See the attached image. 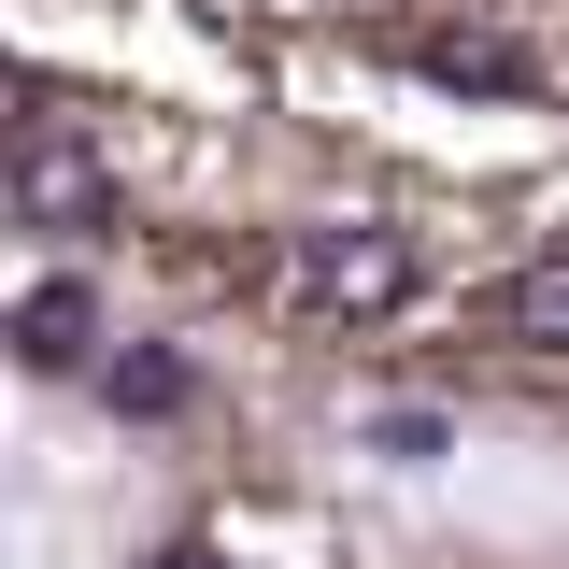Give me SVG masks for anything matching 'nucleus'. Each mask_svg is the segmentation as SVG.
<instances>
[{
    "label": "nucleus",
    "mask_w": 569,
    "mask_h": 569,
    "mask_svg": "<svg viewBox=\"0 0 569 569\" xmlns=\"http://www.w3.org/2000/svg\"><path fill=\"white\" fill-rule=\"evenodd\" d=\"M284 284H299V313H328V328H385V313L413 299V228L328 213V228L284 242Z\"/></svg>",
    "instance_id": "1"
},
{
    "label": "nucleus",
    "mask_w": 569,
    "mask_h": 569,
    "mask_svg": "<svg viewBox=\"0 0 569 569\" xmlns=\"http://www.w3.org/2000/svg\"><path fill=\"white\" fill-rule=\"evenodd\" d=\"M14 228H43V242H86V228H114V171H100V157H86L58 114L14 142Z\"/></svg>",
    "instance_id": "2"
},
{
    "label": "nucleus",
    "mask_w": 569,
    "mask_h": 569,
    "mask_svg": "<svg viewBox=\"0 0 569 569\" xmlns=\"http://www.w3.org/2000/svg\"><path fill=\"white\" fill-rule=\"evenodd\" d=\"M485 328L512 356H569V257H527L512 284H485Z\"/></svg>",
    "instance_id": "3"
},
{
    "label": "nucleus",
    "mask_w": 569,
    "mask_h": 569,
    "mask_svg": "<svg viewBox=\"0 0 569 569\" xmlns=\"http://www.w3.org/2000/svg\"><path fill=\"white\" fill-rule=\"evenodd\" d=\"M86 342H100V299H86L71 271H43L29 299H14V356H29V370H86Z\"/></svg>",
    "instance_id": "4"
},
{
    "label": "nucleus",
    "mask_w": 569,
    "mask_h": 569,
    "mask_svg": "<svg viewBox=\"0 0 569 569\" xmlns=\"http://www.w3.org/2000/svg\"><path fill=\"white\" fill-rule=\"evenodd\" d=\"M427 71H441V86H485V100H512V86H541V58H527L512 29H441V43H427Z\"/></svg>",
    "instance_id": "5"
},
{
    "label": "nucleus",
    "mask_w": 569,
    "mask_h": 569,
    "mask_svg": "<svg viewBox=\"0 0 569 569\" xmlns=\"http://www.w3.org/2000/svg\"><path fill=\"white\" fill-rule=\"evenodd\" d=\"M114 413H186V356H114Z\"/></svg>",
    "instance_id": "6"
},
{
    "label": "nucleus",
    "mask_w": 569,
    "mask_h": 569,
    "mask_svg": "<svg viewBox=\"0 0 569 569\" xmlns=\"http://www.w3.org/2000/svg\"><path fill=\"white\" fill-rule=\"evenodd\" d=\"M171 569H228V556H200V541H186V556H171Z\"/></svg>",
    "instance_id": "7"
}]
</instances>
